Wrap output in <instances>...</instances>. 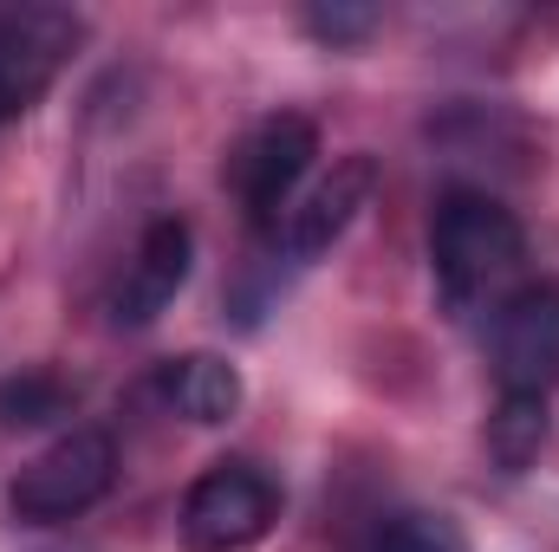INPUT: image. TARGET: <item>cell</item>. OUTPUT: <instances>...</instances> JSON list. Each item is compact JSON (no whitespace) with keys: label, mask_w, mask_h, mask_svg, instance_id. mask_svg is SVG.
<instances>
[{"label":"cell","mask_w":559,"mask_h":552,"mask_svg":"<svg viewBox=\"0 0 559 552\" xmlns=\"http://www.w3.org/2000/svg\"><path fill=\"white\" fill-rule=\"evenodd\" d=\"M371 189H378V156H338L332 163V176L286 215V254L293 261H319L352 221H358V208L371 202Z\"/></svg>","instance_id":"obj_8"},{"label":"cell","mask_w":559,"mask_h":552,"mask_svg":"<svg viewBox=\"0 0 559 552\" xmlns=\"http://www.w3.org/2000/svg\"><path fill=\"white\" fill-rule=\"evenodd\" d=\"M111 481H118V442L105 429H72L13 475L7 514L26 527H59V520H79L85 507H98L111 494Z\"/></svg>","instance_id":"obj_2"},{"label":"cell","mask_w":559,"mask_h":552,"mask_svg":"<svg viewBox=\"0 0 559 552\" xmlns=\"http://www.w3.org/2000/svg\"><path fill=\"white\" fill-rule=\"evenodd\" d=\"M189 261H195L189 221L156 215L138 241V261L124 267L118 292H111V319H118V325H156V319L176 305V292H182V279H189Z\"/></svg>","instance_id":"obj_7"},{"label":"cell","mask_w":559,"mask_h":552,"mask_svg":"<svg viewBox=\"0 0 559 552\" xmlns=\"http://www.w3.org/2000/svg\"><path fill=\"white\" fill-rule=\"evenodd\" d=\"M312 156H319V131L299 111L261 118L241 137V149L228 156V182H235V195H241V208H248V221L261 235H274L280 215H293V189L306 182Z\"/></svg>","instance_id":"obj_4"},{"label":"cell","mask_w":559,"mask_h":552,"mask_svg":"<svg viewBox=\"0 0 559 552\" xmlns=\"http://www.w3.org/2000/svg\"><path fill=\"white\" fill-rule=\"evenodd\" d=\"M527 261V235L514 208H501L488 189H449L429 215V267L449 312H495Z\"/></svg>","instance_id":"obj_1"},{"label":"cell","mask_w":559,"mask_h":552,"mask_svg":"<svg viewBox=\"0 0 559 552\" xmlns=\"http://www.w3.org/2000/svg\"><path fill=\"white\" fill-rule=\"evenodd\" d=\"M274 520L280 488L254 461H215L182 494V547L189 552H248L254 540H267Z\"/></svg>","instance_id":"obj_3"},{"label":"cell","mask_w":559,"mask_h":552,"mask_svg":"<svg viewBox=\"0 0 559 552\" xmlns=\"http://www.w3.org/2000/svg\"><path fill=\"white\" fill-rule=\"evenodd\" d=\"M306 33L325 39V46H358L378 33V7H312L306 13Z\"/></svg>","instance_id":"obj_13"},{"label":"cell","mask_w":559,"mask_h":552,"mask_svg":"<svg viewBox=\"0 0 559 552\" xmlns=\"http://www.w3.org/2000/svg\"><path fill=\"white\" fill-rule=\"evenodd\" d=\"M163 397H169V410L189 416V422H202V429H215V422H228V416L241 410V371L228 364V358H215V351H189V358H169L163 364Z\"/></svg>","instance_id":"obj_9"},{"label":"cell","mask_w":559,"mask_h":552,"mask_svg":"<svg viewBox=\"0 0 559 552\" xmlns=\"http://www.w3.org/2000/svg\"><path fill=\"white\" fill-rule=\"evenodd\" d=\"M66 410H72V384H59L52 371H20L13 384H0V429H39Z\"/></svg>","instance_id":"obj_11"},{"label":"cell","mask_w":559,"mask_h":552,"mask_svg":"<svg viewBox=\"0 0 559 552\" xmlns=\"http://www.w3.org/2000/svg\"><path fill=\"white\" fill-rule=\"evenodd\" d=\"M547 397H521V391H501L495 397V416H488V455L508 468V475H527L547 448Z\"/></svg>","instance_id":"obj_10"},{"label":"cell","mask_w":559,"mask_h":552,"mask_svg":"<svg viewBox=\"0 0 559 552\" xmlns=\"http://www.w3.org/2000/svg\"><path fill=\"white\" fill-rule=\"evenodd\" d=\"M79 20L59 7H0V124L26 118L59 79Z\"/></svg>","instance_id":"obj_6"},{"label":"cell","mask_w":559,"mask_h":552,"mask_svg":"<svg viewBox=\"0 0 559 552\" xmlns=\"http://www.w3.org/2000/svg\"><path fill=\"white\" fill-rule=\"evenodd\" d=\"M365 552H462V533L442 514H391V520H378Z\"/></svg>","instance_id":"obj_12"},{"label":"cell","mask_w":559,"mask_h":552,"mask_svg":"<svg viewBox=\"0 0 559 552\" xmlns=\"http://www.w3.org/2000/svg\"><path fill=\"white\" fill-rule=\"evenodd\" d=\"M488 364L501 391L547 397L559 384V286L527 279L488 312Z\"/></svg>","instance_id":"obj_5"}]
</instances>
